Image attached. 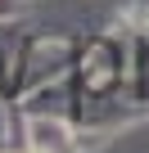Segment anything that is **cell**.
Returning a JSON list of instances; mask_svg holds the SVG:
<instances>
[{
	"label": "cell",
	"instance_id": "1",
	"mask_svg": "<svg viewBox=\"0 0 149 153\" xmlns=\"http://www.w3.org/2000/svg\"><path fill=\"white\" fill-rule=\"evenodd\" d=\"M86 63H91V68H86V86H91V90H109L118 76H122V68H118V63H122V54H118V45H113V41H95Z\"/></svg>",
	"mask_w": 149,
	"mask_h": 153
}]
</instances>
